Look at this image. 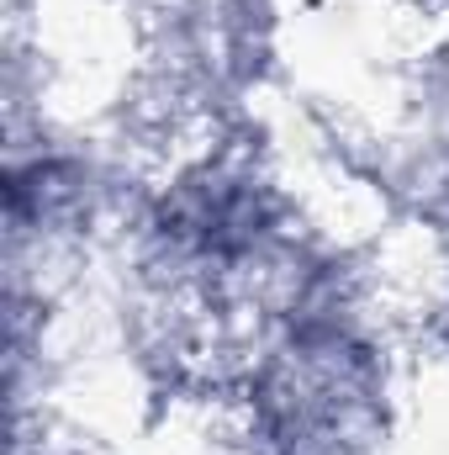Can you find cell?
<instances>
[{
	"label": "cell",
	"instance_id": "cell-1",
	"mask_svg": "<svg viewBox=\"0 0 449 455\" xmlns=\"http://www.w3.org/2000/svg\"><path fill=\"white\" fill-rule=\"evenodd\" d=\"M318 223L270 143L243 127H201L169 143L101 259L112 281L243 329L286 254Z\"/></svg>",
	"mask_w": 449,
	"mask_h": 455
},
{
	"label": "cell",
	"instance_id": "cell-2",
	"mask_svg": "<svg viewBox=\"0 0 449 455\" xmlns=\"http://www.w3.org/2000/svg\"><path fill=\"white\" fill-rule=\"evenodd\" d=\"M407 387V334L381 286L232 329L207 392L238 455H402Z\"/></svg>",
	"mask_w": 449,
	"mask_h": 455
},
{
	"label": "cell",
	"instance_id": "cell-3",
	"mask_svg": "<svg viewBox=\"0 0 449 455\" xmlns=\"http://www.w3.org/2000/svg\"><path fill=\"white\" fill-rule=\"evenodd\" d=\"M154 159L143 132L127 127H80L53 112L5 122V297L59 302L80 270L101 265L148 186Z\"/></svg>",
	"mask_w": 449,
	"mask_h": 455
}]
</instances>
